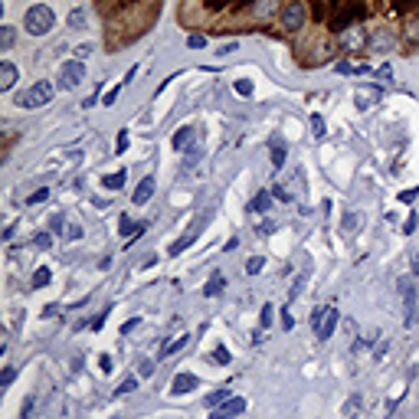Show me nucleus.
Instances as JSON below:
<instances>
[{"label": "nucleus", "mask_w": 419, "mask_h": 419, "mask_svg": "<svg viewBox=\"0 0 419 419\" xmlns=\"http://www.w3.org/2000/svg\"><path fill=\"white\" fill-rule=\"evenodd\" d=\"M23 27H27V33H30V36H46V33L56 27V14H53V7H46V3L30 7V10H27V16H23Z\"/></svg>", "instance_id": "obj_1"}, {"label": "nucleus", "mask_w": 419, "mask_h": 419, "mask_svg": "<svg viewBox=\"0 0 419 419\" xmlns=\"http://www.w3.org/2000/svg\"><path fill=\"white\" fill-rule=\"evenodd\" d=\"M53 92H56V86H53V82H46V79H40V82H33L27 92H20V95H16V105H20V108H27V112L43 108V105L53 102Z\"/></svg>", "instance_id": "obj_2"}, {"label": "nucleus", "mask_w": 419, "mask_h": 419, "mask_svg": "<svg viewBox=\"0 0 419 419\" xmlns=\"http://www.w3.org/2000/svg\"><path fill=\"white\" fill-rule=\"evenodd\" d=\"M338 321H341V312L334 308V305H325V308H314L312 314V331L314 338L325 344V341H331V334H334V328H338Z\"/></svg>", "instance_id": "obj_3"}, {"label": "nucleus", "mask_w": 419, "mask_h": 419, "mask_svg": "<svg viewBox=\"0 0 419 419\" xmlns=\"http://www.w3.org/2000/svg\"><path fill=\"white\" fill-rule=\"evenodd\" d=\"M56 79H60V82H56V89H66V92L79 89V86L86 82V62H82V60L62 62V66H60V75H56Z\"/></svg>", "instance_id": "obj_4"}, {"label": "nucleus", "mask_w": 419, "mask_h": 419, "mask_svg": "<svg viewBox=\"0 0 419 419\" xmlns=\"http://www.w3.org/2000/svg\"><path fill=\"white\" fill-rule=\"evenodd\" d=\"M370 46V36H367V27H347V30H341V49L344 53H364Z\"/></svg>", "instance_id": "obj_5"}, {"label": "nucleus", "mask_w": 419, "mask_h": 419, "mask_svg": "<svg viewBox=\"0 0 419 419\" xmlns=\"http://www.w3.org/2000/svg\"><path fill=\"white\" fill-rule=\"evenodd\" d=\"M282 27L288 33H295V30H301V27H305V7H301L299 0H292V3L282 10Z\"/></svg>", "instance_id": "obj_6"}, {"label": "nucleus", "mask_w": 419, "mask_h": 419, "mask_svg": "<svg viewBox=\"0 0 419 419\" xmlns=\"http://www.w3.org/2000/svg\"><path fill=\"white\" fill-rule=\"evenodd\" d=\"M242 413H246V400H242V396H233V400H226L223 406L210 409V419H233V416H242Z\"/></svg>", "instance_id": "obj_7"}, {"label": "nucleus", "mask_w": 419, "mask_h": 419, "mask_svg": "<svg viewBox=\"0 0 419 419\" xmlns=\"http://www.w3.org/2000/svg\"><path fill=\"white\" fill-rule=\"evenodd\" d=\"M380 86H364V89L354 92V105H357L360 112H370V108H377V102H380Z\"/></svg>", "instance_id": "obj_8"}, {"label": "nucleus", "mask_w": 419, "mask_h": 419, "mask_svg": "<svg viewBox=\"0 0 419 419\" xmlns=\"http://www.w3.org/2000/svg\"><path fill=\"white\" fill-rule=\"evenodd\" d=\"M200 387V380L194 374H177L174 377V383H170V396H183V393H194Z\"/></svg>", "instance_id": "obj_9"}, {"label": "nucleus", "mask_w": 419, "mask_h": 419, "mask_svg": "<svg viewBox=\"0 0 419 419\" xmlns=\"http://www.w3.org/2000/svg\"><path fill=\"white\" fill-rule=\"evenodd\" d=\"M154 190H157V180H154V177H144V180H141V183L135 187V194H131V200H135L138 207H144V203H148L151 196H154Z\"/></svg>", "instance_id": "obj_10"}, {"label": "nucleus", "mask_w": 419, "mask_h": 419, "mask_svg": "<svg viewBox=\"0 0 419 419\" xmlns=\"http://www.w3.org/2000/svg\"><path fill=\"white\" fill-rule=\"evenodd\" d=\"M272 200H275V196H272L269 190H259V194L249 200V213H253V216H266L272 210Z\"/></svg>", "instance_id": "obj_11"}, {"label": "nucleus", "mask_w": 419, "mask_h": 419, "mask_svg": "<svg viewBox=\"0 0 419 419\" xmlns=\"http://www.w3.org/2000/svg\"><path fill=\"white\" fill-rule=\"evenodd\" d=\"M194 138H196V128L194 125H183L174 135V151H194Z\"/></svg>", "instance_id": "obj_12"}, {"label": "nucleus", "mask_w": 419, "mask_h": 419, "mask_svg": "<svg viewBox=\"0 0 419 419\" xmlns=\"http://www.w3.org/2000/svg\"><path fill=\"white\" fill-rule=\"evenodd\" d=\"M16 66L14 62H0V92H10L16 86Z\"/></svg>", "instance_id": "obj_13"}, {"label": "nucleus", "mask_w": 419, "mask_h": 419, "mask_svg": "<svg viewBox=\"0 0 419 419\" xmlns=\"http://www.w3.org/2000/svg\"><path fill=\"white\" fill-rule=\"evenodd\" d=\"M223 288H226L223 272H213V275H210V282H207V288H203V295H207V299H220V295H223Z\"/></svg>", "instance_id": "obj_14"}, {"label": "nucleus", "mask_w": 419, "mask_h": 419, "mask_svg": "<svg viewBox=\"0 0 419 419\" xmlns=\"http://www.w3.org/2000/svg\"><path fill=\"white\" fill-rule=\"evenodd\" d=\"M196 233H200V223H196L194 229H190V233L183 236V240L170 242V249H167V253H170V255H180V253H183V249H190V246H194V240H196Z\"/></svg>", "instance_id": "obj_15"}, {"label": "nucleus", "mask_w": 419, "mask_h": 419, "mask_svg": "<svg viewBox=\"0 0 419 419\" xmlns=\"http://www.w3.org/2000/svg\"><path fill=\"white\" fill-rule=\"evenodd\" d=\"M390 43H393V33L390 30H377L370 36V46H374L377 53H390Z\"/></svg>", "instance_id": "obj_16"}, {"label": "nucleus", "mask_w": 419, "mask_h": 419, "mask_svg": "<svg viewBox=\"0 0 419 419\" xmlns=\"http://www.w3.org/2000/svg\"><path fill=\"white\" fill-rule=\"evenodd\" d=\"M125 180H128V174H125V170H115V174L102 177V187L105 190H112V194H118L121 187H125Z\"/></svg>", "instance_id": "obj_17"}, {"label": "nucleus", "mask_w": 419, "mask_h": 419, "mask_svg": "<svg viewBox=\"0 0 419 419\" xmlns=\"http://www.w3.org/2000/svg\"><path fill=\"white\" fill-rule=\"evenodd\" d=\"M269 148H272V167H282L285 164V141L275 135V138H269Z\"/></svg>", "instance_id": "obj_18"}, {"label": "nucleus", "mask_w": 419, "mask_h": 419, "mask_svg": "<svg viewBox=\"0 0 419 419\" xmlns=\"http://www.w3.org/2000/svg\"><path fill=\"white\" fill-rule=\"evenodd\" d=\"M60 236L66 242H75V240H82V236H86V229H82V223H73V220H66V226H62Z\"/></svg>", "instance_id": "obj_19"}, {"label": "nucleus", "mask_w": 419, "mask_h": 419, "mask_svg": "<svg viewBox=\"0 0 419 419\" xmlns=\"http://www.w3.org/2000/svg\"><path fill=\"white\" fill-rule=\"evenodd\" d=\"M49 282H53V272L46 269V266H40V269L30 275V288H46Z\"/></svg>", "instance_id": "obj_20"}, {"label": "nucleus", "mask_w": 419, "mask_h": 419, "mask_svg": "<svg viewBox=\"0 0 419 419\" xmlns=\"http://www.w3.org/2000/svg\"><path fill=\"white\" fill-rule=\"evenodd\" d=\"M357 226H360V213L357 210H347L344 220H341V229H344L347 236H354V233H357Z\"/></svg>", "instance_id": "obj_21"}, {"label": "nucleus", "mask_w": 419, "mask_h": 419, "mask_svg": "<svg viewBox=\"0 0 419 419\" xmlns=\"http://www.w3.org/2000/svg\"><path fill=\"white\" fill-rule=\"evenodd\" d=\"M255 16H262V20H269L275 10H279V0H255Z\"/></svg>", "instance_id": "obj_22"}, {"label": "nucleus", "mask_w": 419, "mask_h": 419, "mask_svg": "<svg viewBox=\"0 0 419 419\" xmlns=\"http://www.w3.org/2000/svg\"><path fill=\"white\" fill-rule=\"evenodd\" d=\"M226 400H233V393H229V390H213L203 403H207V409H216V406H223Z\"/></svg>", "instance_id": "obj_23"}, {"label": "nucleus", "mask_w": 419, "mask_h": 419, "mask_svg": "<svg viewBox=\"0 0 419 419\" xmlns=\"http://www.w3.org/2000/svg\"><path fill=\"white\" fill-rule=\"evenodd\" d=\"M367 69H370L367 62H347V60L338 62V73L341 75H357V73H367Z\"/></svg>", "instance_id": "obj_24"}, {"label": "nucleus", "mask_w": 419, "mask_h": 419, "mask_svg": "<svg viewBox=\"0 0 419 419\" xmlns=\"http://www.w3.org/2000/svg\"><path fill=\"white\" fill-rule=\"evenodd\" d=\"M14 40H16L14 27H0V53H7V49L14 46Z\"/></svg>", "instance_id": "obj_25"}, {"label": "nucleus", "mask_w": 419, "mask_h": 419, "mask_svg": "<svg viewBox=\"0 0 419 419\" xmlns=\"http://www.w3.org/2000/svg\"><path fill=\"white\" fill-rule=\"evenodd\" d=\"M187 341H190L187 334H180V338H174V341H170V344H167L164 351H161V357H170V354H177L180 347H187Z\"/></svg>", "instance_id": "obj_26"}, {"label": "nucleus", "mask_w": 419, "mask_h": 419, "mask_svg": "<svg viewBox=\"0 0 419 419\" xmlns=\"http://www.w3.org/2000/svg\"><path fill=\"white\" fill-rule=\"evenodd\" d=\"M360 406H364V396H360V393H351V396H347V403H344V416H354Z\"/></svg>", "instance_id": "obj_27"}, {"label": "nucleus", "mask_w": 419, "mask_h": 419, "mask_svg": "<svg viewBox=\"0 0 419 419\" xmlns=\"http://www.w3.org/2000/svg\"><path fill=\"white\" fill-rule=\"evenodd\" d=\"M62 226H66V213H53V216H49V229H53V236H60Z\"/></svg>", "instance_id": "obj_28"}, {"label": "nucleus", "mask_w": 419, "mask_h": 419, "mask_svg": "<svg viewBox=\"0 0 419 419\" xmlns=\"http://www.w3.org/2000/svg\"><path fill=\"white\" fill-rule=\"evenodd\" d=\"M135 390H138V377H128V380L115 390V396H128V393H135Z\"/></svg>", "instance_id": "obj_29"}, {"label": "nucleus", "mask_w": 419, "mask_h": 419, "mask_svg": "<svg viewBox=\"0 0 419 419\" xmlns=\"http://www.w3.org/2000/svg\"><path fill=\"white\" fill-rule=\"evenodd\" d=\"M69 27H73V30H82V27H86V10H73V14H69Z\"/></svg>", "instance_id": "obj_30"}, {"label": "nucleus", "mask_w": 419, "mask_h": 419, "mask_svg": "<svg viewBox=\"0 0 419 419\" xmlns=\"http://www.w3.org/2000/svg\"><path fill=\"white\" fill-rule=\"evenodd\" d=\"M262 266H266V259H262V255H253V259L246 262V272H249V275H259V272H262Z\"/></svg>", "instance_id": "obj_31"}, {"label": "nucleus", "mask_w": 419, "mask_h": 419, "mask_svg": "<svg viewBox=\"0 0 419 419\" xmlns=\"http://www.w3.org/2000/svg\"><path fill=\"white\" fill-rule=\"evenodd\" d=\"M312 135L314 138H325L328 131H325V118L321 115H312Z\"/></svg>", "instance_id": "obj_32"}, {"label": "nucleus", "mask_w": 419, "mask_h": 419, "mask_svg": "<svg viewBox=\"0 0 419 419\" xmlns=\"http://www.w3.org/2000/svg\"><path fill=\"white\" fill-rule=\"evenodd\" d=\"M46 196H49V190H46V187H40V190H33V194L27 196V207H36V203H43Z\"/></svg>", "instance_id": "obj_33"}, {"label": "nucleus", "mask_w": 419, "mask_h": 419, "mask_svg": "<svg viewBox=\"0 0 419 419\" xmlns=\"http://www.w3.org/2000/svg\"><path fill=\"white\" fill-rule=\"evenodd\" d=\"M233 89L240 92V95H253V92H255V86H253V82H249V79H236V86H233Z\"/></svg>", "instance_id": "obj_34"}, {"label": "nucleus", "mask_w": 419, "mask_h": 419, "mask_svg": "<svg viewBox=\"0 0 419 419\" xmlns=\"http://www.w3.org/2000/svg\"><path fill=\"white\" fill-rule=\"evenodd\" d=\"M33 246H36V249H49V246H53V236H49V233H36Z\"/></svg>", "instance_id": "obj_35"}, {"label": "nucleus", "mask_w": 419, "mask_h": 419, "mask_svg": "<svg viewBox=\"0 0 419 419\" xmlns=\"http://www.w3.org/2000/svg\"><path fill=\"white\" fill-rule=\"evenodd\" d=\"M99 370H102V374L108 377V374H112V370H115V360L108 357V354H102V357H99Z\"/></svg>", "instance_id": "obj_36"}, {"label": "nucleus", "mask_w": 419, "mask_h": 419, "mask_svg": "<svg viewBox=\"0 0 419 419\" xmlns=\"http://www.w3.org/2000/svg\"><path fill=\"white\" fill-rule=\"evenodd\" d=\"M89 56H92V43L75 46V56H73V60H82V62H86V60H89Z\"/></svg>", "instance_id": "obj_37"}, {"label": "nucleus", "mask_w": 419, "mask_h": 419, "mask_svg": "<svg viewBox=\"0 0 419 419\" xmlns=\"http://www.w3.org/2000/svg\"><path fill=\"white\" fill-rule=\"evenodd\" d=\"M269 233H275V220L262 216V223H259V236H269Z\"/></svg>", "instance_id": "obj_38"}, {"label": "nucleus", "mask_w": 419, "mask_h": 419, "mask_svg": "<svg viewBox=\"0 0 419 419\" xmlns=\"http://www.w3.org/2000/svg\"><path fill=\"white\" fill-rule=\"evenodd\" d=\"M187 46H190V49H203V46H207V36H200V33H194V36L187 40Z\"/></svg>", "instance_id": "obj_39"}, {"label": "nucleus", "mask_w": 419, "mask_h": 419, "mask_svg": "<svg viewBox=\"0 0 419 419\" xmlns=\"http://www.w3.org/2000/svg\"><path fill=\"white\" fill-rule=\"evenodd\" d=\"M282 328H285V331L295 328V318H292V312H288V305L282 308Z\"/></svg>", "instance_id": "obj_40"}, {"label": "nucleus", "mask_w": 419, "mask_h": 419, "mask_svg": "<svg viewBox=\"0 0 419 419\" xmlns=\"http://www.w3.org/2000/svg\"><path fill=\"white\" fill-rule=\"evenodd\" d=\"M118 92H121V86L108 89V92H105V99H102V105H115V102H118Z\"/></svg>", "instance_id": "obj_41"}, {"label": "nucleus", "mask_w": 419, "mask_h": 419, "mask_svg": "<svg viewBox=\"0 0 419 419\" xmlns=\"http://www.w3.org/2000/svg\"><path fill=\"white\" fill-rule=\"evenodd\" d=\"M14 380H16V367H7V370H3V377H0V383H3V387H10Z\"/></svg>", "instance_id": "obj_42"}, {"label": "nucleus", "mask_w": 419, "mask_h": 419, "mask_svg": "<svg viewBox=\"0 0 419 419\" xmlns=\"http://www.w3.org/2000/svg\"><path fill=\"white\" fill-rule=\"evenodd\" d=\"M154 374V364H151V360H141V364H138V377H151Z\"/></svg>", "instance_id": "obj_43"}, {"label": "nucleus", "mask_w": 419, "mask_h": 419, "mask_svg": "<svg viewBox=\"0 0 419 419\" xmlns=\"http://www.w3.org/2000/svg\"><path fill=\"white\" fill-rule=\"evenodd\" d=\"M272 314H275V308H272V305H262V328L272 325Z\"/></svg>", "instance_id": "obj_44"}, {"label": "nucleus", "mask_w": 419, "mask_h": 419, "mask_svg": "<svg viewBox=\"0 0 419 419\" xmlns=\"http://www.w3.org/2000/svg\"><path fill=\"white\" fill-rule=\"evenodd\" d=\"M272 196H275V200H282V203H288V200H292V194H288L285 187H272Z\"/></svg>", "instance_id": "obj_45"}, {"label": "nucleus", "mask_w": 419, "mask_h": 419, "mask_svg": "<svg viewBox=\"0 0 419 419\" xmlns=\"http://www.w3.org/2000/svg\"><path fill=\"white\" fill-rule=\"evenodd\" d=\"M138 325H141V318H131V321H125V325H121V334H131Z\"/></svg>", "instance_id": "obj_46"}, {"label": "nucleus", "mask_w": 419, "mask_h": 419, "mask_svg": "<svg viewBox=\"0 0 419 419\" xmlns=\"http://www.w3.org/2000/svg\"><path fill=\"white\" fill-rule=\"evenodd\" d=\"M416 196H419V187H413V190H403V194H400V200H403V203H413Z\"/></svg>", "instance_id": "obj_47"}, {"label": "nucleus", "mask_w": 419, "mask_h": 419, "mask_svg": "<svg viewBox=\"0 0 419 419\" xmlns=\"http://www.w3.org/2000/svg\"><path fill=\"white\" fill-rule=\"evenodd\" d=\"M115 148H118V154L128 148V131H118V141H115Z\"/></svg>", "instance_id": "obj_48"}, {"label": "nucleus", "mask_w": 419, "mask_h": 419, "mask_svg": "<svg viewBox=\"0 0 419 419\" xmlns=\"http://www.w3.org/2000/svg\"><path fill=\"white\" fill-rule=\"evenodd\" d=\"M229 53H236V43H223V46H220V53H216V56H229Z\"/></svg>", "instance_id": "obj_49"}, {"label": "nucleus", "mask_w": 419, "mask_h": 419, "mask_svg": "<svg viewBox=\"0 0 419 419\" xmlns=\"http://www.w3.org/2000/svg\"><path fill=\"white\" fill-rule=\"evenodd\" d=\"M213 357L220 360V364H226V360H229V351H226V347H216V354H213Z\"/></svg>", "instance_id": "obj_50"}, {"label": "nucleus", "mask_w": 419, "mask_h": 419, "mask_svg": "<svg viewBox=\"0 0 419 419\" xmlns=\"http://www.w3.org/2000/svg\"><path fill=\"white\" fill-rule=\"evenodd\" d=\"M108 312H112V308H108ZM108 312H105V314H99V318L92 321V331H99V328H102V325H105V318H108Z\"/></svg>", "instance_id": "obj_51"}, {"label": "nucleus", "mask_w": 419, "mask_h": 419, "mask_svg": "<svg viewBox=\"0 0 419 419\" xmlns=\"http://www.w3.org/2000/svg\"><path fill=\"white\" fill-rule=\"evenodd\" d=\"M387 347H390L387 341H380V347H377V354H374V357H377V360H383V357H387Z\"/></svg>", "instance_id": "obj_52"}, {"label": "nucleus", "mask_w": 419, "mask_h": 419, "mask_svg": "<svg viewBox=\"0 0 419 419\" xmlns=\"http://www.w3.org/2000/svg\"><path fill=\"white\" fill-rule=\"evenodd\" d=\"M53 314H60V308H56V305H46V308H43V318H53Z\"/></svg>", "instance_id": "obj_53"}, {"label": "nucleus", "mask_w": 419, "mask_h": 419, "mask_svg": "<svg viewBox=\"0 0 419 419\" xmlns=\"http://www.w3.org/2000/svg\"><path fill=\"white\" fill-rule=\"evenodd\" d=\"M416 292H419V288H416Z\"/></svg>", "instance_id": "obj_54"}]
</instances>
